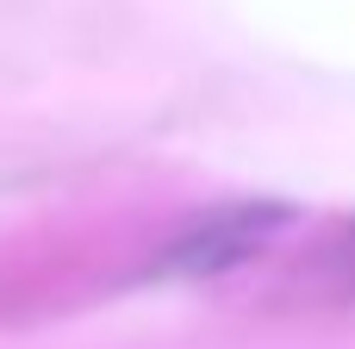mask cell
<instances>
[{
  "mask_svg": "<svg viewBox=\"0 0 355 349\" xmlns=\"http://www.w3.org/2000/svg\"><path fill=\"white\" fill-rule=\"evenodd\" d=\"M281 219H287V206H231V212H218L212 225L175 237V244L162 250V269H175V275H212V269H231V262H243Z\"/></svg>",
  "mask_w": 355,
  "mask_h": 349,
  "instance_id": "1",
  "label": "cell"
}]
</instances>
